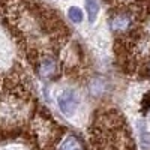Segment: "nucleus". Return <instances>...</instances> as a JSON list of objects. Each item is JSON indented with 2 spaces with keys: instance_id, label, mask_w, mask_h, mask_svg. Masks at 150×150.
Listing matches in <instances>:
<instances>
[{
  "instance_id": "1",
  "label": "nucleus",
  "mask_w": 150,
  "mask_h": 150,
  "mask_svg": "<svg viewBox=\"0 0 150 150\" xmlns=\"http://www.w3.org/2000/svg\"><path fill=\"white\" fill-rule=\"evenodd\" d=\"M57 102H59V108L62 111V114L66 116V117H71L74 112L77 111V108L80 105V96L75 90L68 89L59 96Z\"/></svg>"
},
{
  "instance_id": "2",
  "label": "nucleus",
  "mask_w": 150,
  "mask_h": 150,
  "mask_svg": "<svg viewBox=\"0 0 150 150\" xmlns=\"http://www.w3.org/2000/svg\"><path fill=\"white\" fill-rule=\"evenodd\" d=\"M131 26H132V17L129 14H125V12L116 14L110 21V27L114 33H123V32H126Z\"/></svg>"
},
{
  "instance_id": "3",
  "label": "nucleus",
  "mask_w": 150,
  "mask_h": 150,
  "mask_svg": "<svg viewBox=\"0 0 150 150\" xmlns=\"http://www.w3.org/2000/svg\"><path fill=\"white\" fill-rule=\"evenodd\" d=\"M57 72V63L53 57H45L39 63V75L45 80L53 78Z\"/></svg>"
},
{
  "instance_id": "4",
  "label": "nucleus",
  "mask_w": 150,
  "mask_h": 150,
  "mask_svg": "<svg viewBox=\"0 0 150 150\" xmlns=\"http://www.w3.org/2000/svg\"><path fill=\"white\" fill-rule=\"evenodd\" d=\"M57 150H84V146L81 143V140L78 138L77 135H66L63 140H62V143L59 144Z\"/></svg>"
},
{
  "instance_id": "5",
  "label": "nucleus",
  "mask_w": 150,
  "mask_h": 150,
  "mask_svg": "<svg viewBox=\"0 0 150 150\" xmlns=\"http://www.w3.org/2000/svg\"><path fill=\"white\" fill-rule=\"evenodd\" d=\"M86 11H87V18L90 23H95L98 18V12H99V5L96 0H87L86 2Z\"/></svg>"
},
{
  "instance_id": "6",
  "label": "nucleus",
  "mask_w": 150,
  "mask_h": 150,
  "mask_svg": "<svg viewBox=\"0 0 150 150\" xmlns=\"http://www.w3.org/2000/svg\"><path fill=\"white\" fill-rule=\"evenodd\" d=\"M68 17H69V20L72 21V23H81L83 21V12H81V9L80 8H77V6H72V8H69V11H68Z\"/></svg>"
},
{
  "instance_id": "7",
  "label": "nucleus",
  "mask_w": 150,
  "mask_h": 150,
  "mask_svg": "<svg viewBox=\"0 0 150 150\" xmlns=\"http://www.w3.org/2000/svg\"><path fill=\"white\" fill-rule=\"evenodd\" d=\"M141 112L144 116H150V92L143 98V101H141Z\"/></svg>"
}]
</instances>
